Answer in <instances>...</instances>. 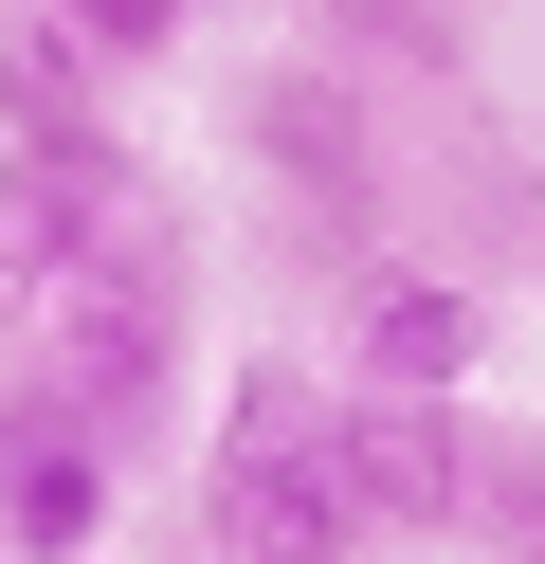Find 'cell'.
Returning a JSON list of instances; mask_svg holds the SVG:
<instances>
[{"mask_svg": "<svg viewBox=\"0 0 545 564\" xmlns=\"http://www.w3.org/2000/svg\"><path fill=\"white\" fill-rule=\"evenodd\" d=\"M472 401H400V382H346V510L363 546H472Z\"/></svg>", "mask_w": 545, "mask_h": 564, "instance_id": "obj_3", "label": "cell"}, {"mask_svg": "<svg viewBox=\"0 0 545 564\" xmlns=\"http://www.w3.org/2000/svg\"><path fill=\"white\" fill-rule=\"evenodd\" d=\"M109 55L55 37L36 0H0V164H128V128H109Z\"/></svg>", "mask_w": 545, "mask_h": 564, "instance_id": "obj_6", "label": "cell"}, {"mask_svg": "<svg viewBox=\"0 0 545 564\" xmlns=\"http://www.w3.org/2000/svg\"><path fill=\"white\" fill-rule=\"evenodd\" d=\"M109 491H128V455H109L91 419H55L36 382H0V564H91Z\"/></svg>", "mask_w": 545, "mask_h": 564, "instance_id": "obj_4", "label": "cell"}, {"mask_svg": "<svg viewBox=\"0 0 545 564\" xmlns=\"http://www.w3.org/2000/svg\"><path fill=\"white\" fill-rule=\"evenodd\" d=\"M36 19H55V37H91L109 74H164V55L200 37V0H36Z\"/></svg>", "mask_w": 545, "mask_h": 564, "instance_id": "obj_8", "label": "cell"}, {"mask_svg": "<svg viewBox=\"0 0 545 564\" xmlns=\"http://www.w3.org/2000/svg\"><path fill=\"white\" fill-rule=\"evenodd\" d=\"M472 564H545V437H472Z\"/></svg>", "mask_w": 545, "mask_h": 564, "instance_id": "obj_7", "label": "cell"}, {"mask_svg": "<svg viewBox=\"0 0 545 564\" xmlns=\"http://www.w3.org/2000/svg\"><path fill=\"white\" fill-rule=\"evenodd\" d=\"M200 546H218V564H363V510H346V382H309L291 346H254V365L218 382Z\"/></svg>", "mask_w": 545, "mask_h": 564, "instance_id": "obj_1", "label": "cell"}, {"mask_svg": "<svg viewBox=\"0 0 545 564\" xmlns=\"http://www.w3.org/2000/svg\"><path fill=\"white\" fill-rule=\"evenodd\" d=\"M491 365V292L436 256H363L346 273V382H400V401H455Z\"/></svg>", "mask_w": 545, "mask_h": 564, "instance_id": "obj_5", "label": "cell"}, {"mask_svg": "<svg viewBox=\"0 0 545 564\" xmlns=\"http://www.w3.org/2000/svg\"><path fill=\"white\" fill-rule=\"evenodd\" d=\"M164 256L182 219L145 200V164H0V365H36L91 292H128Z\"/></svg>", "mask_w": 545, "mask_h": 564, "instance_id": "obj_2", "label": "cell"}]
</instances>
